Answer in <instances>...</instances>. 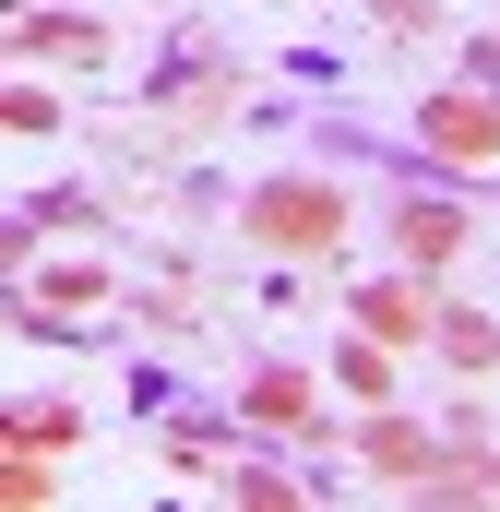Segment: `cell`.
Returning <instances> with one entry per match:
<instances>
[{
  "mask_svg": "<svg viewBox=\"0 0 500 512\" xmlns=\"http://www.w3.org/2000/svg\"><path fill=\"white\" fill-rule=\"evenodd\" d=\"M417 143H429V155H453V167H500V108L477 96V84L417 96Z\"/></svg>",
  "mask_w": 500,
  "mask_h": 512,
  "instance_id": "2",
  "label": "cell"
},
{
  "mask_svg": "<svg viewBox=\"0 0 500 512\" xmlns=\"http://www.w3.org/2000/svg\"><path fill=\"white\" fill-rule=\"evenodd\" d=\"M0 501H12V512H36V501H48V465H36L24 441H12V465H0Z\"/></svg>",
  "mask_w": 500,
  "mask_h": 512,
  "instance_id": "10",
  "label": "cell"
},
{
  "mask_svg": "<svg viewBox=\"0 0 500 512\" xmlns=\"http://www.w3.org/2000/svg\"><path fill=\"white\" fill-rule=\"evenodd\" d=\"M24 48H108L84 12H24Z\"/></svg>",
  "mask_w": 500,
  "mask_h": 512,
  "instance_id": "8",
  "label": "cell"
},
{
  "mask_svg": "<svg viewBox=\"0 0 500 512\" xmlns=\"http://www.w3.org/2000/svg\"><path fill=\"white\" fill-rule=\"evenodd\" d=\"M96 298H108V274H96V262H60V274H36V310H48V322H72V310H96Z\"/></svg>",
  "mask_w": 500,
  "mask_h": 512,
  "instance_id": "7",
  "label": "cell"
},
{
  "mask_svg": "<svg viewBox=\"0 0 500 512\" xmlns=\"http://www.w3.org/2000/svg\"><path fill=\"white\" fill-rule=\"evenodd\" d=\"M393 251L405 262H453L465 251V215H453V203H405V215H393Z\"/></svg>",
  "mask_w": 500,
  "mask_h": 512,
  "instance_id": "5",
  "label": "cell"
},
{
  "mask_svg": "<svg viewBox=\"0 0 500 512\" xmlns=\"http://www.w3.org/2000/svg\"><path fill=\"white\" fill-rule=\"evenodd\" d=\"M489 489H500V465H489Z\"/></svg>",
  "mask_w": 500,
  "mask_h": 512,
  "instance_id": "14",
  "label": "cell"
},
{
  "mask_svg": "<svg viewBox=\"0 0 500 512\" xmlns=\"http://www.w3.org/2000/svg\"><path fill=\"white\" fill-rule=\"evenodd\" d=\"M429 346H441L453 370H500V322H489V310H441V322H429Z\"/></svg>",
  "mask_w": 500,
  "mask_h": 512,
  "instance_id": "6",
  "label": "cell"
},
{
  "mask_svg": "<svg viewBox=\"0 0 500 512\" xmlns=\"http://www.w3.org/2000/svg\"><path fill=\"white\" fill-rule=\"evenodd\" d=\"M310 393H322L310 370H250V393H239V405L262 417V429H322V405H310Z\"/></svg>",
  "mask_w": 500,
  "mask_h": 512,
  "instance_id": "4",
  "label": "cell"
},
{
  "mask_svg": "<svg viewBox=\"0 0 500 512\" xmlns=\"http://www.w3.org/2000/svg\"><path fill=\"white\" fill-rule=\"evenodd\" d=\"M370 12L381 24H429V0H370Z\"/></svg>",
  "mask_w": 500,
  "mask_h": 512,
  "instance_id": "13",
  "label": "cell"
},
{
  "mask_svg": "<svg viewBox=\"0 0 500 512\" xmlns=\"http://www.w3.org/2000/svg\"><path fill=\"white\" fill-rule=\"evenodd\" d=\"M227 501H239V512H286V501H298V489H286L274 465H239V477H227Z\"/></svg>",
  "mask_w": 500,
  "mask_h": 512,
  "instance_id": "9",
  "label": "cell"
},
{
  "mask_svg": "<svg viewBox=\"0 0 500 512\" xmlns=\"http://www.w3.org/2000/svg\"><path fill=\"white\" fill-rule=\"evenodd\" d=\"M239 227L262 239V251L310 262V251H334V239H346V191H334V179H262V191L239 203Z\"/></svg>",
  "mask_w": 500,
  "mask_h": 512,
  "instance_id": "1",
  "label": "cell"
},
{
  "mask_svg": "<svg viewBox=\"0 0 500 512\" xmlns=\"http://www.w3.org/2000/svg\"><path fill=\"white\" fill-rule=\"evenodd\" d=\"M0 120H12V131H60V96H48V84H12Z\"/></svg>",
  "mask_w": 500,
  "mask_h": 512,
  "instance_id": "11",
  "label": "cell"
},
{
  "mask_svg": "<svg viewBox=\"0 0 500 512\" xmlns=\"http://www.w3.org/2000/svg\"><path fill=\"white\" fill-rule=\"evenodd\" d=\"M429 322H441V310H429L417 286H393V274L358 286V334H370V346H429Z\"/></svg>",
  "mask_w": 500,
  "mask_h": 512,
  "instance_id": "3",
  "label": "cell"
},
{
  "mask_svg": "<svg viewBox=\"0 0 500 512\" xmlns=\"http://www.w3.org/2000/svg\"><path fill=\"white\" fill-rule=\"evenodd\" d=\"M334 382H346V393H370V405H381V393H393V370H381V346H346V358H334Z\"/></svg>",
  "mask_w": 500,
  "mask_h": 512,
  "instance_id": "12",
  "label": "cell"
}]
</instances>
